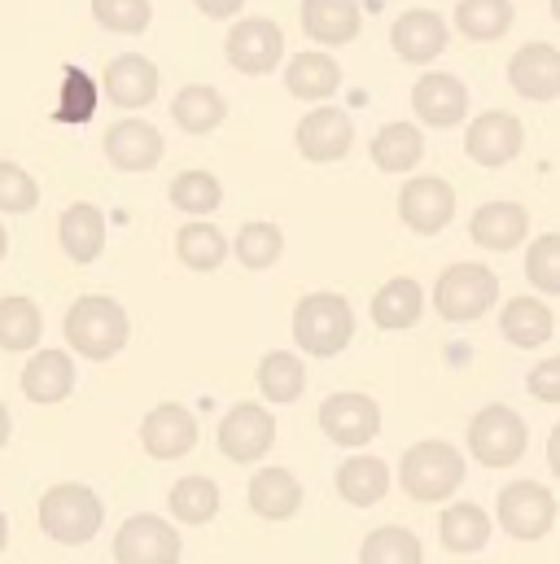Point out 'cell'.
Here are the masks:
<instances>
[{
	"mask_svg": "<svg viewBox=\"0 0 560 564\" xmlns=\"http://www.w3.org/2000/svg\"><path fill=\"white\" fill-rule=\"evenodd\" d=\"M526 390H530L539 403H560V355H557V359H543V364H535V368H530Z\"/></svg>",
	"mask_w": 560,
	"mask_h": 564,
	"instance_id": "f6af8a7d",
	"label": "cell"
},
{
	"mask_svg": "<svg viewBox=\"0 0 560 564\" xmlns=\"http://www.w3.org/2000/svg\"><path fill=\"white\" fill-rule=\"evenodd\" d=\"M206 18H233V13H241V4L246 0H193Z\"/></svg>",
	"mask_w": 560,
	"mask_h": 564,
	"instance_id": "bcb514c9",
	"label": "cell"
},
{
	"mask_svg": "<svg viewBox=\"0 0 560 564\" xmlns=\"http://www.w3.org/2000/svg\"><path fill=\"white\" fill-rule=\"evenodd\" d=\"M101 521H106V508H101L97 490H88L79 481H62L40 495V530L62 547L93 543L101 534Z\"/></svg>",
	"mask_w": 560,
	"mask_h": 564,
	"instance_id": "3957f363",
	"label": "cell"
},
{
	"mask_svg": "<svg viewBox=\"0 0 560 564\" xmlns=\"http://www.w3.org/2000/svg\"><path fill=\"white\" fill-rule=\"evenodd\" d=\"M57 241L66 250V259L75 263H97L101 250H106V215L88 202H75L62 210L57 219Z\"/></svg>",
	"mask_w": 560,
	"mask_h": 564,
	"instance_id": "7402d4cb",
	"label": "cell"
},
{
	"mask_svg": "<svg viewBox=\"0 0 560 564\" xmlns=\"http://www.w3.org/2000/svg\"><path fill=\"white\" fill-rule=\"evenodd\" d=\"M44 333V319H40V306L31 297H0V350H35Z\"/></svg>",
	"mask_w": 560,
	"mask_h": 564,
	"instance_id": "e575fe53",
	"label": "cell"
},
{
	"mask_svg": "<svg viewBox=\"0 0 560 564\" xmlns=\"http://www.w3.org/2000/svg\"><path fill=\"white\" fill-rule=\"evenodd\" d=\"M255 377H259L263 399H272V403H298L302 390H306V368H302V359L289 355V350L263 355V364H259Z\"/></svg>",
	"mask_w": 560,
	"mask_h": 564,
	"instance_id": "836d02e7",
	"label": "cell"
},
{
	"mask_svg": "<svg viewBox=\"0 0 560 564\" xmlns=\"http://www.w3.org/2000/svg\"><path fill=\"white\" fill-rule=\"evenodd\" d=\"M399 481L417 503H442L464 486V455L438 437L417 442L399 464Z\"/></svg>",
	"mask_w": 560,
	"mask_h": 564,
	"instance_id": "277c9868",
	"label": "cell"
},
{
	"mask_svg": "<svg viewBox=\"0 0 560 564\" xmlns=\"http://www.w3.org/2000/svg\"><path fill=\"white\" fill-rule=\"evenodd\" d=\"M438 539L446 552L455 556H473L491 543V517L477 508V503H451L442 517H438Z\"/></svg>",
	"mask_w": 560,
	"mask_h": 564,
	"instance_id": "f546056e",
	"label": "cell"
},
{
	"mask_svg": "<svg viewBox=\"0 0 560 564\" xmlns=\"http://www.w3.org/2000/svg\"><path fill=\"white\" fill-rule=\"evenodd\" d=\"M101 88H106V97H110L115 106L140 110V106H149V101L158 97V66H153L149 57H140V53H123V57H115V62L106 66Z\"/></svg>",
	"mask_w": 560,
	"mask_h": 564,
	"instance_id": "d6986e66",
	"label": "cell"
},
{
	"mask_svg": "<svg viewBox=\"0 0 560 564\" xmlns=\"http://www.w3.org/2000/svg\"><path fill=\"white\" fill-rule=\"evenodd\" d=\"M219 202H224V184L211 171H180L171 180V206L184 210V215H193V219L219 210Z\"/></svg>",
	"mask_w": 560,
	"mask_h": 564,
	"instance_id": "f35d334b",
	"label": "cell"
},
{
	"mask_svg": "<svg viewBox=\"0 0 560 564\" xmlns=\"http://www.w3.org/2000/svg\"><path fill=\"white\" fill-rule=\"evenodd\" d=\"M548 468L560 477V424L552 429V437H548Z\"/></svg>",
	"mask_w": 560,
	"mask_h": 564,
	"instance_id": "7dc6e473",
	"label": "cell"
},
{
	"mask_svg": "<svg viewBox=\"0 0 560 564\" xmlns=\"http://www.w3.org/2000/svg\"><path fill=\"white\" fill-rule=\"evenodd\" d=\"M390 44L403 62L424 66L433 62L442 48H446V22L433 13V9H408L395 26H390Z\"/></svg>",
	"mask_w": 560,
	"mask_h": 564,
	"instance_id": "ffe728a7",
	"label": "cell"
},
{
	"mask_svg": "<svg viewBox=\"0 0 560 564\" xmlns=\"http://www.w3.org/2000/svg\"><path fill=\"white\" fill-rule=\"evenodd\" d=\"M399 215H403V224L412 232L438 237L451 224V215H455V188L446 180H438V175H417L399 193Z\"/></svg>",
	"mask_w": 560,
	"mask_h": 564,
	"instance_id": "8fae6325",
	"label": "cell"
},
{
	"mask_svg": "<svg viewBox=\"0 0 560 564\" xmlns=\"http://www.w3.org/2000/svg\"><path fill=\"white\" fill-rule=\"evenodd\" d=\"M420 158H424V141H420V132L412 123H390V128H381L377 141H373V162H377L386 175L412 171Z\"/></svg>",
	"mask_w": 560,
	"mask_h": 564,
	"instance_id": "d590c367",
	"label": "cell"
},
{
	"mask_svg": "<svg viewBox=\"0 0 560 564\" xmlns=\"http://www.w3.org/2000/svg\"><path fill=\"white\" fill-rule=\"evenodd\" d=\"M355 337V311L342 293H306L293 306V341L298 350L315 355V359H333L351 346Z\"/></svg>",
	"mask_w": 560,
	"mask_h": 564,
	"instance_id": "7a4b0ae2",
	"label": "cell"
},
{
	"mask_svg": "<svg viewBox=\"0 0 560 564\" xmlns=\"http://www.w3.org/2000/svg\"><path fill=\"white\" fill-rule=\"evenodd\" d=\"M320 429L337 446H368L381 433V408L368 394H329L320 403Z\"/></svg>",
	"mask_w": 560,
	"mask_h": 564,
	"instance_id": "30bf717a",
	"label": "cell"
},
{
	"mask_svg": "<svg viewBox=\"0 0 560 564\" xmlns=\"http://www.w3.org/2000/svg\"><path fill=\"white\" fill-rule=\"evenodd\" d=\"M166 503H171V517H175V521H184V525H206V521H215V512H219V486H215L211 477H180V481L171 486Z\"/></svg>",
	"mask_w": 560,
	"mask_h": 564,
	"instance_id": "d6a6232c",
	"label": "cell"
},
{
	"mask_svg": "<svg viewBox=\"0 0 560 564\" xmlns=\"http://www.w3.org/2000/svg\"><path fill=\"white\" fill-rule=\"evenodd\" d=\"M277 442V421L268 408L259 403H237L224 421H219V451L233 459V464H255L272 451Z\"/></svg>",
	"mask_w": 560,
	"mask_h": 564,
	"instance_id": "9c48e42d",
	"label": "cell"
},
{
	"mask_svg": "<svg viewBox=\"0 0 560 564\" xmlns=\"http://www.w3.org/2000/svg\"><path fill=\"white\" fill-rule=\"evenodd\" d=\"M106 158L119 171H149L162 158V137L144 119H123V123H115L106 132Z\"/></svg>",
	"mask_w": 560,
	"mask_h": 564,
	"instance_id": "603a6c76",
	"label": "cell"
},
{
	"mask_svg": "<svg viewBox=\"0 0 560 564\" xmlns=\"http://www.w3.org/2000/svg\"><path fill=\"white\" fill-rule=\"evenodd\" d=\"M420 306H424L420 284L412 276H395V281L381 284L377 297H373V324L377 328H390V333L412 328L420 319Z\"/></svg>",
	"mask_w": 560,
	"mask_h": 564,
	"instance_id": "4dcf8cb0",
	"label": "cell"
},
{
	"mask_svg": "<svg viewBox=\"0 0 560 564\" xmlns=\"http://www.w3.org/2000/svg\"><path fill=\"white\" fill-rule=\"evenodd\" d=\"M250 508L263 521H289L302 508V486L289 468H263L250 477Z\"/></svg>",
	"mask_w": 560,
	"mask_h": 564,
	"instance_id": "484cf974",
	"label": "cell"
},
{
	"mask_svg": "<svg viewBox=\"0 0 560 564\" xmlns=\"http://www.w3.org/2000/svg\"><path fill=\"white\" fill-rule=\"evenodd\" d=\"M93 18L106 26V31H119V35H140L153 18V4L149 0H93Z\"/></svg>",
	"mask_w": 560,
	"mask_h": 564,
	"instance_id": "b9f144b4",
	"label": "cell"
},
{
	"mask_svg": "<svg viewBox=\"0 0 560 564\" xmlns=\"http://www.w3.org/2000/svg\"><path fill=\"white\" fill-rule=\"evenodd\" d=\"M521 119L517 115H504V110H486L482 119H473L469 137H464V149L477 166H508L517 153H521Z\"/></svg>",
	"mask_w": 560,
	"mask_h": 564,
	"instance_id": "5bb4252c",
	"label": "cell"
},
{
	"mask_svg": "<svg viewBox=\"0 0 560 564\" xmlns=\"http://www.w3.org/2000/svg\"><path fill=\"white\" fill-rule=\"evenodd\" d=\"M499 525L521 539V543H535V539H548L552 525H557V495L543 490L539 481H513L499 490Z\"/></svg>",
	"mask_w": 560,
	"mask_h": 564,
	"instance_id": "52a82bcc",
	"label": "cell"
},
{
	"mask_svg": "<svg viewBox=\"0 0 560 564\" xmlns=\"http://www.w3.org/2000/svg\"><path fill=\"white\" fill-rule=\"evenodd\" d=\"M526 281L535 284L539 293H560V232L539 237L526 250Z\"/></svg>",
	"mask_w": 560,
	"mask_h": 564,
	"instance_id": "7bdbcfd3",
	"label": "cell"
},
{
	"mask_svg": "<svg viewBox=\"0 0 560 564\" xmlns=\"http://www.w3.org/2000/svg\"><path fill=\"white\" fill-rule=\"evenodd\" d=\"M526 442H530V429H526V421L513 408H504V403H491V408H482L469 421V451L486 468L517 464L526 455Z\"/></svg>",
	"mask_w": 560,
	"mask_h": 564,
	"instance_id": "8992f818",
	"label": "cell"
},
{
	"mask_svg": "<svg viewBox=\"0 0 560 564\" xmlns=\"http://www.w3.org/2000/svg\"><path fill=\"white\" fill-rule=\"evenodd\" d=\"M97 110V84L88 70L79 66H66L62 70V93H57V106H53V119L57 123H88Z\"/></svg>",
	"mask_w": 560,
	"mask_h": 564,
	"instance_id": "60d3db41",
	"label": "cell"
},
{
	"mask_svg": "<svg viewBox=\"0 0 560 564\" xmlns=\"http://www.w3.org/2000/svg\"><path fill=\"white\" fill-rule=\"evenodd\" d=\"M280 250H284L280 228L277 224H263V219L241 224V232H237V241H233V254H237L241 268H250V272H268L280 259Z\"/></svg>",
	"mask_w": 560,
	"mask_h": 564,
	"instance_id": "ab89813d",
	"label": "cell"
},
{
	"mask_svg": "<svg viewBox=\"0 0 560 564\" xmlns=\"http://www.w3.org/2000/svg\"><path fill=\"white\" fill-rule=\"evenodd\" d=\"M35 202H40V188H35L31 171L0 158V210L4 215H26V210H35Z\"/></svg>",
	"mask_w": 560,
	"mask_h": 564,
	"instance_id": "ee69618b",
	"label": "cell"
},
{
	"mask_svg": "<svg viewBox=\"0 0 560 564\" xmlns=\"http://www.w3.org/2000/svg\"><path fill=\"white\" fill-rule=\"evenodd\" d=\"M412 110L429 128H455L469 115V88L455 75H420L412 88Z\"/></svg>",
	"mask_w": 560,
	"mask_h": 564,
	"instance_id": "e0dca14e",
	"label": "cell"
},
{
	"mask_svg": "<svg viewBox=\"0 0 560 564\" xmlns=\"http://www.w3.org/2000/svg\"><path fill=\"white\" fill-rule=\"evenodd\" d=\"M359 564H424L420 539L403 525H381L364 539L359 547Z\"/></svg>",
	"mask_w": 560,
	"mask_h": 564,
	"instance_id": "74e56055",
	"label": "cell"
},
{
	"mask_svg": "<svg viewBox=\"0 0 560 564\" xmlns=\"http://www.w3.org/2000/svg\"><path fill=\"white\" fill-rule=\"evenodd\" d=\"M293 141H298V153H302L306 162H342V158L351 153V141H355V123H351L342 110L320 106V110H311V115L298 123Z\"/></svg>",
	"mask_w": 560,
	"mask_h": 564,
	"instance_id": "4fadbf2b",
	"label": "cell"
},
{
	"mask_svg": "<svg viewBox=\"0 0 560 564\" xmlns=\"http://www.w3.org/2000/svg\"><path fill=\"white\" fill-rule=\"evenodd\" d=\"M62 328H66L71 350H79V355L93 359V364L115 359V355L128 346V337H132V319H128L123 302H115V297H106V293L79 297V302L66 311V324H62Z\"/></svg>",
	"mask_w": 560,
	"mask_h": 564,
	"instance_id": "6da1fadb",
	"label": "cell"
},
{
	"mask_svg": "<svg viewBox=\"0 0 560 564\" xmlns=\"http://www.w3.org/2000/svg\"><path fill=\"white\" fill-rule=\"evenodd\" d=\"M552 13H557V22H560V0H552Z\"/></svg>",
	"mask_w": 560,
	"mask_h": 564,
	"instance_id": "816d5d0a",
	"label": "cell"
},
{
	"mask_svg": "<svg viewBox=\"0 0 560 564\" xmlns=\"http://www.w3.org/2000/svg\"><path fill=\"white\" fill-rule=\"evenodd\" d=\"M4 543H9V521H4V512H0V552H4Z\"/></svg>",
	"mask_w": 560,
	"mask_h": 564,
	"instance_id": "681fc988",
	"label": "cell"
},
{
	"mask_svg": "<svg viewBox=\"0 0 560 564\" xmlns=\"http://www.w3.org/2000/svg\"><path fill=\"white\" fill-rule=\"evenodd\" d=\"M4 442H9V408L0 403V446H4Z\"/></svg>",
	"mask_w": 560,
	"mask_h": 564,
	"instance_id": "c3c4849f",
	"label": "cell"
},
{
	"mask_svg": "<svg viewBox=\"0 0 560 564\" xmlns=\"http://www.w3.org/2000/svg\"><path fill=\"white\" fill-rule=\"evenodd\" d=\"M224 53L241 75H268L280 62V53H284V35H280V26L272 18H241L228 31Z\"/></svg>",
	"mask_w": 560,
	"mask_h": 564,
	"instance_id": "7c38bea8",
	"label": "cell"
},
{
	"mask_svg": "<svg viewBox=\"0 0 560 564\" xmlns=\"http://www.w3.org/2000/svg\"><path fill=\"white\" fill-rule=\"evenodd\" d=\"M115 561L119 564H180V534L153 512H137L115 534Z\"/></svg>",
	"mask_w": 560,
	"mask_h": 564,
	"instance_id": "ba28073f",
	"label": "cell"
},
{
	"mask_svg": "<svg viewBox=\"0 0 560 564\" xmlns=\"http://www.w3.org/2000/svg\"><path fill=\"white\" fill-rule=\"evenodd\" d=\"M75 390V364L66 350H35L22 368V394L31 403H62Z\"/></svg>",
	"mask_w": 560,
	"mask_h": 564,
	"instance_id": "cb8c5ba5",
	"label": "cell"
},
{
	"mask_svg": "<svg viewBox=\"0 0 560 564\" xmlns=\"http://www.w3.org/2000/svg\"><path fill=\"white\" fill-rule=\"evenodd\" d=\"M175 254L189 272H215L228 259V237L215 224H184L175 237Z\"/></svg>",
	"mask_w": 560,
	"mask_h": 564,
	"instance_id": "1f68e13d",
	"label": "cell"
},
{
	"mask_svg": "<svg viewBox=\"0 0 560 564\" xmlns=\"http://www.w3.org/2000/svg\"><path fill=\"white\" fill-rule=\"evenodd\" d=\"M552 328H557V319H552V311H548V302H539V297H508V306L499 311V333H504V341L508 346H517V350H535V346H543L548 337H552Z\"/></svg>",
	"mask_w": 560,
	"mask_h": 564,
	"instance_id": "d4e9b609",
	"label": "cell"
},
{
	"mask_svg": "<svg viewBox=\"0 0 560 564\" xmlns=\"http://www.w3.org/2000/svg\"><path fill=\"white\" fill-rule=\"evenodd\" d=\"M337 84H342V66H337L329 53H320V48L298 53V57L289 62V70H284V88H289L298 101H329V97L337 93Z\"/></svg>",
	"mask_w": 560,
	"mask_h": 564,
	"instance_id": "4316f807",
	"label": "cell"
},
{
	"mask_svg": "<svg viewBox=\"0 0 560 564\" xmlns=\"http://www.w3.org/2000/svg\"><path fill=\"white\" fill-rule=\"evenodd\" d=\"M499 297V276L482 263H451L438 289H433V306L442 319L451 324H469V319H482Z\"/></svg>",
	"mask_w": 560,
	"mask_h": 564,
	"instance_id": "5b68a950",
	"label": "cell"
},
{
	"mask_svg": "<svg viewBox=\"0 0 560 564\" xmlns=\"http://www.w3.org/2000/svg\"><path fill=\"white\" fill-rule=\"evenodd\" d=\"M386 490H390V468L377 455H351L337 468V495L351 508H373V503L386 499Z\"/></svg>",
	"mask_w": 560,
	"mask_h": 564,
	"instance_id": "83f0119b",
	"label": "cell"
},
{
	"mask_svg": "<svg viewBox=\"0 0 560 564\" xmlns=\"http://www.w3.org/2000/svg\"><path fill=\"white\" fill-rule=\"evenodd\" d=\"M455 26L469 40H499L513 26V4L508 0H460L455 4Z\"/></svg>",
	"mask_w": 560,
	"mask_h": 564,
	"instance_id": "8d00e7d4",
	"label": "cell"
},
{
	"mask_svg": "<svg viewBox=\"0 0 560 564\" xmlns=\"http://www.w3.org/2000/svg\"><path fill=\"white\" fill-rule=\"evenodd\" d=\"M508 84L526 101H552L560 97V48L552 44H526L508 62Z\"/></svg>",
	"mask_w": 560,
	"mask_h": 564,
	"instance_id": "2e32d148",
	"label": "cell"
},
{
	"mask_svg": "<svg viewBox=\"0 0 560 564\" xmlns=\"http://www.w3.org/2000/svg\"><path fill=\"white\" fill-rule=\"evenodd\" d=\"M140 446L153 459H180L197 446V421L180 403H162L140 421Z\"/></svg>",
	"mask_w": 560,
	"mask_h": 564,
	"instance_id": "9a60e30c",
	"label": "cell"
},
{
	"mask_svg": "<svg viewBox=\"0 0 560 564\" xmlns=\"http://www.w3.org/2000/svg\"><path fill=\"white\" fill-rule=\"evenodd\" d=\"M364 26V13H359V0H302V31L315 40V44H351Z\"/></svg>",
	"mask_w": 560,
	"mask_h": 564,
	"instance_id": "44dd1931",
	"label": "cell"
},
{
	"mask_svg": "<svg viewBox=\"0 0 560 564\" xmlns=\"http://www.w3.org/2000/svg\"><path fill=\"white\" fill-rule=\"evenodd\" d=\"M526 232H530V215L517 202H486L469 219V237L482 250H517L526 241Z\"/></svg>",
	"mask_w": 560,
	"mask_h": 564,
	"instance_id": "ac0fdd59",
	"label": "cell"
},
{
	"mask_svg": "<svg viewBox=\"0 0 560 564\" xmlns=\"http://www.w3.org/2000/svg\"><path fill=\"white\" fill-rule=\"evenodd\" d=\"M9 254V237H4V224H0V259Z\"/></svg>",
	"mask_w": 560,
	"mask_h": 564,
	"instance_id": "f907efd6",
	"label": "cell"
},
{
	"mask_svg": "<svg viewBox=\"0 0 560 564\" xmlns=\"http://www.w3.org/2000/svg\"><path fill=\"white\" fill-rule=\"evenodd\" d=\"M171 119H175L189 137H206V132H215V128L228 119V101H224L211 84H189V88L175 93Z\"/></svg>",
	"mask_w": 560,
	"mask_h": 564,
	"instance_id": "f1b7e54d",
	"label": "cell"
}]
</instances>
